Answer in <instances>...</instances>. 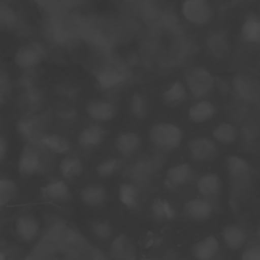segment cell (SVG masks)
I'll use <instances>...</instances> for the list:
<instances>
[{
	"label": "cell",
	"instance_id": "3957f363",
	"mask_svg": "<svg viewBox=\"0 0 260 260\" xmlns=\"http://www.w3.org/2000/svg\"><path fill=\"white\" fill-rule=\"evenodd\" d=\"M181 11L184 18L195 25L207 24L213 15L209 0H184Z\"/></svg>",
	"mask_w": 260,
	"mask_h": 260
},
{
	"label": "cell",
	"instance_id": "30bf717a",
	"mask_svg": "<svg viewBox=\"0 0 260 260\" xmlns=\"http://www.w3.org/2000/svg\"><path fill=\"white\" fill-rule=\"evenodd\" d=\"M233 87L238 96L247 103H255L259 98L258 82L248 74H238L233 79Z\"/></svg>",
	"mask_w": 260,
	"mask_h": 260
},
{
	"label": "cell",
	"instance_id": "5bb4252c",
	"mask_svg": "<svg viewBox=\"0 0 260 260\" xmlns=\"http://www.w3.org/2000/svg\"><path fill=\"white\" fill-rule=\"evenodd\" d=\"M87 115L96 122H109L116 116V107L108 101L92 100L86 104Z\"/></svg>",
	"mask_w": 260,
	"mask_h": 260
},
{
	"label": "cell",
	"instance_id": "60d3db41",
	"mask_svg": "<svg viewBox=\"0 0 260 260\" xmlns=\"http://www.w3.org/2000/svg\"><path fill=\"white\" fill-rule=\"evenodd\" d=\"M140 260H156V259H153V258H141Z\"/></svg>",
	"mask_w": 260,
	"mask_h": 260
},
{
	"label": "cell",
	"instance_id": "d6986e66",
	"mask_svg": "<svg viewBox=\"0 0 260 260\" xmlns=\"http://www.w3.org/2000/svg\"><path fill=\"white\" fill-rule=\"evenodd\" d=\"M221 237L224 245L232 251L242 249L247 241L245 231L235 223L225 224L221 230Z\"/></svg>",
	"mask_w": 260,
	"mask_h": 260
},
{
	"label": "cell",
	"instance_id": "603a6c76",
	"mask_svg": "<svg viewBox=\"0 0 260 260\" xmlns=\"http://www.w3.org/2000/svg\"><path fill=\"white\" fill-rule=\"evenodd\" d=\"M96 84L102 90L112 89L125 81V75L114 68H105L95 75Z\"/></svg>",
	"mask_w": 260,
	"mask_h": 260
},
{
	"label": "cell",
	"instance_id": "ffe728a7",
	"mask_svg": "<svg viewBox=\"0 0 260 260\" xmlns=\"http://www.w3.org/2000/svg\"><path fill=\"white\" fill-rule=\"evenodd\" d=\"M141 144L140 137L133 131L120 132L115 141V146L122 156H130L137 152Z\"/></svg>",
	"mask_w": 260,
	"mask_h": 260
},
{
	"label": "cell",
	"instance_id": "836d02e7",
	"mask_svg": "<svg viewBox=\"0 0 260 260\" xmlns=\"http://www.w3.org/2000/svg\"><path fill=\"white\" fill-rule=\"evenodd\" d=\"M130 112L137 120H144L149 113V105L146 98L140 93L135 92L130 100Z\"/></svg>",
	"mask_w": 260,
	"mask_h": 260
},
{
	"label": "cell",
	"instance_id": "9a60e30c",
	"mask_svg": "<svg viewBox=\"0 0 260 260\" xmlns=\"http://www.w3.org/2000/svg\"><path fill=\"white\" fill-rule=\"evenodd\" d=\"M41 196L48 201L66 202L70 198V190L64 180L51 181L40 188Z\"/></svg>",
	"mask_w": 260,
	"mask_h": 260
},
{
	"label": "cell",
	"instance_id": "f35d334b",
	"mask_svg": "<svg viewBox=\"0 0 260 260\" xmlns=\"http://www.w3.org/2000/svg\"><path fill=\"white\" fill-rule=\"evenodd\" d=\"M7 153V142L3 135L0 133V162L4 159Z\"/></svg>",
	"mask_w": 260,
	"mask_h": 260
},
{
	"label": "cell",
	"instance_id": "83f0119b",
	"mask_svg": "<svg viewBox=\"0 0 260 260\" xmlns=\"http://www.w3.org/2000/svg\"><path fill=\"white\" fill-rule=\"evenodd\" d=\"M212 137L219 143L231 145L236 142L239 136L238 129L230 122H221L212 130Z\"/></svg>",
	"mask_w": 260,
	"mask_h": 260
},
{
	"label": "cell",
	"instance_id": "cb8c5ba5",
	"mask_svg": "<svg viewBox=\"0 0 260 260\" xmlns=\"http://www.w3.org/2000/svg\"><path fill=\"white\" fill-rule=\"evenodd\" d=\"M151 215L158 221H171L176 217V209L174 205L165 198L156 197L150 205Z\"/></svg>",
	"mask_w": 260,
	"mask_h": 260
},
{
	"label": "cell",
	"instance_id": "44dd1931",
	"mask_svg": "<svg viewBox=\"0 0 260 260\" xmlns=\"http://www.w3.org/2000/svg\"><path fill=\"white\" fill-rule=\"evenodd\" d=\"M45 149L55 154H66L71 148L70 140L60 134L42 135L38 141Z\"/></svg>",
	"mask_w": 260,
	"mask_h": 260
},
{
	"label": "cell",
	"instance_id": "f546056e",
	"mask_svg": "<svg viewBox=\"0 0 260 260\" xmlns=\"http://www.w3.org/2000/svg\"><path fill=\"white\" fill-rule=\"evenodd\" d=\"M207 45L216 58H224L230 51L229 39L222 31H215L207 38Z\"/></svg>",
	"mask_w": 260,
	"mask_h": 260
},
{
	"label": "cell",
	"instance_id": "52a82bcc",
	"mask_svg": "<svg viewBox=\"0 0 260 260\" xmlns=\"http://www.w3.org/2000/svg\"><path fill=\"white\" fill-rule=\"evenodd\" d=\"M191 158L196 162H206L214 159L218 154L216 143L207 137H196L188 144Z\"/></svg>",
	"mask_w": 260,
	"mask_h": 260
},
{
	"label": "cell",
	"instance_id": "ac0fdd59",
	"mask_svg": "<svg viewBox=\"0 0 260 260\" xmlns=\"http://www.w3.org/2000/svg\"><path fill=\"white\" fill-rule=\"evenodd\" d=\"M80 200L89 207L103 206L108 198L107 189L98 184H90L83 187L79 192Z\"/></svg>",
	"mask_w": 260,
	"mask_h": 260
},
{
	"label": "cell",
	"instance_id": "ab89813d",
	"mask_svg": "<svg viewBox=\"0 0 260 260\" xmlns=\"http://www.w3.org/2000/svg\"><path fill=\"white\" fill-rule=\"evenodd\" d=\"M0 260H8V256L3 247H0Z\"/></svg>",
	"mask_w": 260,
	"mask_h": 260
},
{
	"label": "cell",
	"instance_id": "d6a6232c",
	"mask_svg": "<svg viewBox=\"0 0 260 260\" xmlns=\"http://www.w3.org/2000/svg\"><path fill=\"white\" fill-rule=\"evenodd\" d=\"M19 189L16 183L5 177H0V208L11 203L18 196Z\"/></svg>",
	"mask_w": 260,
	"mask_h": 260
},
{
	"label": "cell",
	"instance_id": "4316f807",
	"mask_svg": "<svg viewBox=\"0 0 260 260\" xmlns=\"http://www.w3.org/2000/svg\"><path fill=\"white\" fill-rule=\"evenodd\" d=\"M59 171L65 180H72L82 174L83 164L77 155H66L59 162Z\"/></svg>",
	"mask_w": 260,
	"mask_h": 260
},
{
	"label": "cell",
	"instance_id": "4fadbf2b",
	"mask_svg": "<svg viewBox=\"0 0 260 260\" xmlns=\"http://www.w3.org/2000/svg\"><path fill=\"white\" fill-rule=\"evenodd\" d=\"M107 136V130L100 124H90L84 127L77 136L78 144L86 149L100 146Z\"/></svg>",
	"mask_w": 260,
	"mask_h": 260
},
{
	"label": "cell",
	"instance_id": "d590c367",
	"mask_svg": "<svg viewBox=\"0 0 260 260\" xmlns=\"http://www.w3.org/2000/svg\"><path fill=\"white\" fill-rule=\"evenodd\" d=\"M90 230L93 236L101 241H108L113 237L114 228L109 220L99 219L90 223Z\"/></svg>",
	"mask_w": 260,
	"mask_h": 260
},
{
	"label": "cell",
	"instance_id": "d4e9b609",
	"mask_svg": "<svg viewBox=\"0 0 260 260\" xmlns=\"http://www.w3.org/2000/svg\"><path fill=\"white\" fill-rule=\"evenodd\" d=\"M118 198L120 202L128 209H135L139 205V189L131 182H124L119 186Z\"/></svg>",
	"mask_w": 260,
	"mask_h": 260
},
{
	"label": "cell",
	"instance_id": "ba28073f",
	"mask_svg": "<svg viewBox=\"0 0 260 260\" xmlns=\"http://www.w3.org/2000/svg\"><path fill=\"white\" fill-rule=\"evenodd\" d=\"M14 231L20 241L23 243H31L38 238L41 226L38 218L34 214L24 213L16 218Z\"/></svg>",
	"mask_w": 260,
	"mask_h": 260
},
{
	"label": "cell",
	"instance_id": "4dcf8cb0",
	"mask_svg": "<svg viewBox=\"0 0 260 260\" xmlns=\"http://www.w3.org/2000/svg\"><path fill=\"white\" fill-rule=\"evenodd\" d=\"M242 39L249 44L260 42V21L256 16H248L241 27Z\"/></svg>",
	"mask_w": 260,
	"mask_h": 260
},
{
	"label": "cell",
	"instance_id": "277c9868",
	"mask_svg": "<svg viewBox=\"0 0 260 260\" xmlns=\"http://www.w3.org/2000/svg\"><path fill=\"white\" fill-rule=\"evenodd\" d=\"M185 78L191 94L196 99L205 96L211 91L214 85L212 74L207 69L200 66L190 69L186 73Z\"/></svg>",
	"mask_w": 260,
	"mask_h": 260
},
{
	"label": "cell",
	"instance_id": "7a4b0ae2",
	"mask_svg": "<svg viewBox=\"0 0 260 260\" xmlns=\"http://www.w3.org/2000/svg\"><path fill=\"white\" fill-rule=\"evenodd\" d=\"M225 167L230 178L232 191L236 195H240L241 192L246 191L250 183L251 167L244 157L237 154L226 156Z\"/></svg>",
	"mask_w": 260,
	"mask_h": 260
},
{
	"label": "cell",
	"instance_id": "484cf974",
	"mask_svg": "<svg viewBox=\"0 0 260 260\" xmlns=\"http://www.w3.org/2000/svg\"><path fill=\"white\" fill-rule=\"evenodd\" d=\"M187 99V90L181 81L173 82L162 93L161 101L168 107H177Z\"/></svg>",
	"mask_w": 260,
	"mask_h": 260
},
{
	"label": "cell",
	"instance_id": "74e56055",
	"mask_svg": "<svg viewBox=\"0 0 260 260\" xmlns=\"http://www.w3.org/2000/svg\"><path fill=\"white\" fill-rule=\"evenodd\" d=\"M241 260H260V246L253 245L246 248L242 253Z\"/></svg>",
	"mask_w": 260,
	"mask_h": 260
},
{
	"label": "cell",
	"instance_id": "f1b7e54d",
	"mask_svg": "<svg viewBox=\"0 0 260 260\" xmlns=\"http://www.w3.org/2000/svg\"><path fill=\"white\" fill-rule=\"evenodd\" d=\"M19 22L16 10L6 1L0 0V30L11 31Z\"/></svg>",
	"mask_w": 260,
	"mask_h": 260
},
{
	"label": "cell",
	"instance_id": "2e32d148",
	"mask_svg": "<svg viewBox=\"0 0 260 260\" xmlns=\"http://www.w3.org/2000/svg\"><path fill=\"white\" fill-rule=\"evenodd\" d=\"M219 251V241L213 235H208L192 247V254L195 260H212Z\"/></svg>",
	"mask_w": 260,
	"mask_h": 260
},
{
	"label": "cell",
	"instance_id": "8fae6325",
	"mask_svg": "<svg viewBox=\"0 0 260 260\" xmlns=\"http://www.w3.org/2000/svg\"><path fill=\"white\" fill-rule=\"evenodd\" d=\"M193 174V168L189 162L177 164L167 170L165 177V185L169 189L183 187L191 181Z\"/></svg>",
	"mask_w": 260,
	"mask_h": 260
},
{
	"label": "cell",
	"instance_id": "6da1fadb",
	"mask_svg": "<svg viewBox=\"0 0 260 260\" xmlns=\"http://www.w3.org/2000/svg\"><path fill=\"white\" fill-rule=\"evenodd\" d=\"M148 136L156 148L165 151H172L181 145L184 133L176 124L159 122L151 126Z\"/></svg>",
	"mask_w": 260,
	"mask_h": 260
},
{
	"label": "cell",
	"instance_id": "9c48e42d",
	"mask_svg": "<svg viewBox=\"0 0 260 260\" xmlns=\"http://www.w3.org/2000/svg\"><path fill=\"white\" fill-rule=\"evenodd\" d=\"M109 255L112 260H137L136 247L125 234H120L112 240Z\"/></svg>",
	"mask_w": 260,
	"mask_h": 260
},
{
	"label": "cell",
	"instance_id": "8d00e7d4",
	"mask_svg": "<svg viewBox=\"0 0 260 260\" xmlns=\"http://www.w3.org/2000/svg\"><path fill=\"white\" fill-rule=\"evenodd\" d=\"M12 83L5 67L0 63V105L7 102L11 94Z\"/></svg>",
	"mask_w": 260,
	"mask_h": 260
},
{
	"label": "cell",
	"instance_id": "7c38bea8",
	"mask_svg": "<svg viewBox=\"0 0 260 260\" xmlns=\"http://www.w3.org/2000/svg\"><path fill=\"white\" fill-rule=\"evenodd\" d=\"M213 205L208 199L192 198L184 205L185 214L192 220L201 222L209 219L213 214Z\"/></svg>",
	"mask_w": 260,
	"mask_h": 260
},
{
	"label": "cell",
	"instance_id": "e575fe53",
	"mask_svg": "<svg viewBox=\"0 0 260 260\" xmlns=\"http://www.w3.org/2000/svg\"><path fill=\"white\" fill-rule=\"evenodd\" d=\"M122 166V160L117 157H109L102 160L95 167V172L100 178H110L114 176Z\"/></svg>",
	"mask_w": 260,
	"mask_h": 260
},
{
	"label": "cell",
	"instance_id": "e0dca14e",
	"mask_svg": "<svg viewBox=\"0 0 260 260\" xmlns=\"http://www.w3.org/2000/svg\"><path fill=\"white\" fill-rule=\"evenodd\" d=\"M196 187L201 197L209 200L220 194L222 183L216 173H208L198 179Z\"/></svg>",
	"mask_w": 260,
	"mask_h": 260
},
{
	"label": "cell",
	"instance_id": "1f68e13d",
	"mask_svg": "<svg viewBox=\"0 0 260 260\" xmlns=\"http://www.w3.org/2000/svg\"><path fill=\"white\" fill-rule=\"evenodd\" d=\"M16 127H17L18 132L24 138H26L29 142H32V141L37 140V138H38V141H39L40 137L42 136V135H40L39 122L34 117H26V118L20 119L18 121Z\"/></svg>",
	"mask_w": 260,
	"mask_h": 260
},
{
	"label": "cell",
	"instance_id": "5b68a950",
	"mask_svg": "<svg viewBox=\"0 0 260 260\" xmlns=\"http://www.w3.org/2000/svg\"><path fill=\"white\" fill-rule=\"evenodd\" d=\"M17 170L23 177H32L43 170L41 152L32 142H27L22 146L17 159Z\"/></svg>",
	"mask_w": 260,
	"mask_h": 260
},
{
	"label": "cell",
	"instance_id": "7402d4cb",
	"mask_svg": "<svg viewBox=\"0 0 260 260\" xmlns=\"http://www.w3.org/2000/svg\"><path fill=\"white\" fill-rule=\"evenodd\" d=\"M216 113L215 106L206 100H201L193 104L188 111V118L191 122L200 124L210 120Z\"/></svg>",
	"mask_w": 260,
	"mask_h": 260
},
{
	"label": "cell",
	"instance_id": "8992f818",
	"mask_svg": "<svg viewBox=\"0 0 260 260\" xmlns=\"http://www.w3.org/2000/svg\"><path fill=\"white\" fill-rule=\"evenodd\" d=\"M45 52L43 47L36 42L21 45L14 54V64L21 70L35 69L43 62Z\"/></svg>",
	"mask_w": 260,
	"mask_h": 260
}]
</instances>
